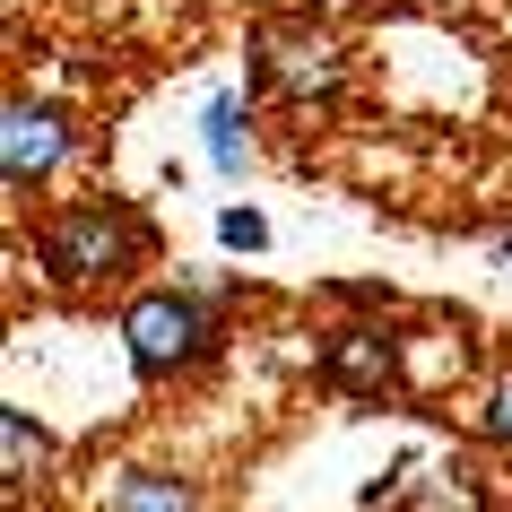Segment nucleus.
<instances>
[{
  "label": "nucleus",
  "mask_w": 512,
  "mask_h": 512,
  "mask_svg": "<svg viewBox=\"0 0 512 512\" xmlns=\"http://www.w3.org/2000/svg\"><path fill=\"white\" fill-rule=\"evenodd\" d=\"M148 217L131 200H70L35 226V261L53 287H113V278H131L148 261Z\"/></svg>",
  "instance_id": "f257e3e1"
},
{
  "label": "nucleus",
  "mask_w": 512,
  "mask_h": 512,
  "mask_svg": "<svg viewBox=\"0 0 512 512\" xmlns=\"http://www.w3.org/2000/svg\"><path fill=\"white\" fill-rule=\"evenodd\" d=\"M217 296H200V287H148V296L122 304V348H131L139 374H183V365H200L217 339Z\"/></svg>",
  "instance_id": "f03ea898"
},
{
  "label": "nucleus",
  "mask_w": 512,
  "mask_h": 512,
  "mask_svg": "<svg viewBox=\"0 0 512 512\" xmlns=\"http://www.w3.org/2000/svg\"><path fill=\"white\" fill-rule=\"evenodd\" d=\"M339 79H348V53H339V35L313 27V18H287V27L252 35V87H270L287 105H330Z\"/></svg>",
  "instance_id": "7ed1b4c3"
},
{
  "label": "nucleus",
  "mask_w": 512,
  "mask_h": 512,
  "mask_svg": "<svg viewBox=\"0 0 512 512\" xmlns=\"http://www.w3.org/2000/svg\"><path fill=\"white\" fill-rule=\"evenodd\" d=\"M61 157H70V113L44 105V96H9L0 105V174H9V191L18 200L44 191L61 174Z\"/></svg>",
  "instance_id": "20e7f679"
},
{
  "label": "nucleus",
  "mask_w": 512,
  "mask_h": 512,
  "mask_svg": "<svg viewBox=\"0 0 512 512\" xmlns=\"http://www.w3.org/2000/svg\"><path fill=\"white\" fill-rule=\"evenodd\" d=\"M200 157H209V174H226V183L252 165V96L217 87L209 105H200Z\"/></svg>",
  "instance_id": "39448f33"
},
{
  "label": "nucleus",
  "mask_w": 512,
  "mask_h": 512,
  "mask_svg": "<svg viewBox=\"0 0 512 512\" xmlns=\"http://www.w3.org/2000/svg\"><path fill=\"white\" fill-rule=\"evenodd\" d=\"M322 374L339 382V391H391L400 356H391V339H382V330H339V339L322 348Z\"/></svg>",
  "instance_id": "423d86ee"
},
{
  "label": "nucleus",
  "mask_w": 512,
  "mask_h": 512,
  "mask_svg": "<svg viewBox=\"0 0 512 512\" xmlns=\"http://www.w3.org/2000/svg\"><path fill=\"white\" fill-rule=\"evenodd\" d=\"M0 469H9V495L53 469V443H44V426H35L27 408H0Z\"/></svg>",
  "instance_id": "0eeeda50"
},
{
  "label": "nucleus",
  "mask_w": 512,
  "mask_h": 512,
  "mask_svg": "<svg viewBox=\"0 0 512 512\" xmlns=\"http://www.w3.org/2000/svg\"><path fill=\"white\" fill-rule=\"evenodd\" d=\"M113 512H200V495L183 478H165V469H131L113 486Z\"/></svg>",
  "instance_id": "6e6552de"
},
{
  "label": "nucleus",
  "mask_w": 512,
  "mask_h": 512,
  "mask_svg": "<svg viewBox=\"0 0 512 512\" xmlns=\"http://www.w3.org/2000/svg\"><path fill=\"white\" fill-rule=\"evenodd\" d=\"M217 235L235 243V252H261V243H270V217L261 209H217Z\"/></svg>",
  "instance_id": "1a4fd4ad"
},
{
  "label": "nucleus",
  "mask_w": 512,
  "mask_h": 512,
  "mask_svg": "<svg viewBox=\"0 0 512 512\" xmlns=\"http://www.w3.org/2000/svg\"><path fill=\"white\" fill-rule=\"evenodd\" d=\"M417 512H478V504H469V486H452V478H426Z\"/></svg>",
  "instance_id": "9d476101"
},
{
  "label": "nucleus",
  "mask_w": 512,
  "mask_h": 512,
  "mask_svg": "<svg viewBox=\"0 0 512 512\" xmlns=\"http://www.w3.org/2000/svg\"><path fill=\"white\" fill-rule=\"evenodd\" d=\"M486 434H495V443H512V374L486 391Z\"/></svg>",
  "instance_id": "9b49d317"
},
{
  "label": "nucleus",
  "mask_w": 512,
  "mask_h": 512,
  "mask_svg": "<svg viewBox=\"0 0 512 512\" xmlns=\"http://www.w3.org/2000/svg\"><path fill=\"white\" fill-rule=\"evenodd\" d=\"M495 261H504V270H512V226H495Z\"/></svg>",
  "instance_id": "f8f14e48"
}]
</instances>
